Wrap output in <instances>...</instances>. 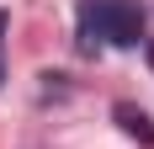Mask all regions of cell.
<instances>
[{
	"label": "cell",
	"mask_w": 154,
	"mask_h": 149,
	"mask_svg": "<svg viewBox=\"0 0 154 149\" xmlns=\"http://www.w3.org/2000/svg\"><path fill=\"white\" fill-rule=\"evenodd\" d=\"M5 32H11V11L0 5V85H5Z\"/></svg>",
	"instance_id": "obj_3"
},
{
	"label": "cell",
	"mask_w": 154,
	"mask_h": 149,
	"mask_svg": "<svg viewBox=\"0 0 154 149\" xmlns=\"http://www.w3.org/2000/svg\"><path fill=\"white\" fill-rule=\"evenodd\" d=\"M112 117L122 122V133H128V138H138V144H154V122L143 117L133 101H117V106H112Z\"/></svg>",
	"instance_id": "obj_2"
},
{
	"label": "cell",
	"mask_w": 154,
	"mask_h": 149,
	"mask_svg": "<svg viewBox=\"0 0 154 149\" xmlns=\"http://www.w3.org/2000/svg\"><path fill=\"white\" fill-rule=\"evenodd\" d=\"M143 53H149V64H154V43H149V48H143Z\"/></svg>",
	"instance_id": "obj_4"
},
{
	"label": "cell",
	"mask_w": 154,
	"mask_h": 149,
	"mask_svg": "<svg viewBox=\"0 0 154 149\" xmlns=\"http://www.w3.org/2000/svg\"><path fill=\"white\" fill-rule=\"evenodd\" d=\"M80 48H133L143 43V0H80L75 11Z\"/></svg>",
	"instance_id": "obj_1"
}]
</instances>
